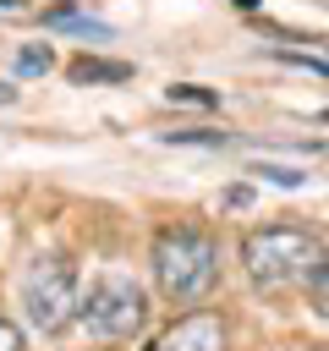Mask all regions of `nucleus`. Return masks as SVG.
<instances>
[{
	"instance_id": "f257e3e1",
	"label": "nucleus",
	"mask_w": 329,
	"mask_h": 351,
	"mask_svg": "<svg viewBox=\"0 0 329 351\" xmlns=\"http://www.w3.org/2000/svg\"><path fill=\"white\" fill-rule=\"evenodd\" d=\"M241 263H247L252 285H263V291H318V285H329V247L313 230H296V225L247 230Z\"/></svg>"
},
{
	"instance_id": "f03ea898",
	"label": "nucleus",
	"mask_w": 329,
	"mask_h": 351,
	"mask_svg": "<svg viewBox=\"0 0 329 351\" xmlns=\"http://www.w3.org/2000/svg\"><path fill=\"white\" fill-rule=\"evenodd\" d=\"M148 263H154L159 296L175 302V307H192L219 280V241L203 225H164V230H154Z\"/></svg>"
},
{
	"instance_id": "7ed1b4c3",
	"label": "nucleus",
	"mask_w": 329,
	"mask_h": 351,
	"mask_svg": "<svg viewBox=\"0 0 329 351\" xmlns=\"http://www.w3.org/2000/svg\"><path fill=\"white\" fill-rule=\"evenodd\" d=\"M77 324L82 335H93L99 346H121L132 335H143L148 324V296L137 280L126 274H99L88 285V296H77Z\"/></svg>"
},
{
	"instance_id": "20e7f679",
	"label": "nucleus",
	"mask_w": 329,
	"mask_h": 351,
	"mask_svg": "<svg viewBox=\"0 0 329 351\" xmlns=\"http://www.w3.org/2000/svg\"><path fill=\"white\" fill-rule=\"evenodd\" d=\"M22 307H27V324L38 335H60L77 318V269H71V258H60V252L33 258L27 274H22Z\"/></svg>"
},
{
	"instance_id": "39448f33",
	"label": "nucleus",
	"mask_w": 329,
	"mask_h": 351,
	"mask_svg": "<svg viewBox=\"0 0 329 351\" xmlns=\"http://www.w3.org/2000/svg\"><path fill=\"white\" fill-rule=\"evenodd\" d=\"M154 351H225V318L219 313H186L154 340Z\"/></svg>"
},
{
	"instance_id": "423d86ee",
	"label": "nucleus",
	"mask_w": 329,
	"mask_h": 351,
	"mask_svg": "<svg viewBox=\"0 0 329 351\" xmlns=\"http://www.w3.org/2000/svg\"><path fill=\"white\" fill-rule=\"evenodd\" d=\"M66 71H71V82H126L132 77L126 60H99V55H77Z\"/></svg>"
},
{
	"instance_id": "0eeeda50",
	"label": "nucleus",
	"mask_w": 329,
	"mask_h": 351,
	"mask_svg": "<svg viewBox=\"0 0 329 351\" xmlns=\"http://www.w3.org/2000/svg\"><path fill=\"white\" fill-rule=\"evenodd\" d=\"M44 27H66V33H82V38H110V22H99L88 11H71V5L44 11Z\"/></svg>"
},
{
	"instance_id": "6e6552de",
	"label": "nucleus",
	"mask_w": 329,
	"mask_h": 351,
	"mask_svg": "<svg viewBox=\"0 0 329 351\" xmlns=\"http://www.w3.org/2000/svg\"><path fill=\"white\" fill-rule=\"evenodd\" d=\"M49 66H55L49 44H44V49L33 44V49H22V55H16V71H22V77H38V71H49Z\"/></svg>"
},
{
	"instance_id": "1a4fd4ad",
	"label": "nucleus",
	"mask_w": 329,
	"mask_h": 351,
	"mask_svg": "<svg viewBox=\"0 0 329 351\" xmlns=\"http://www.w3.org/2000/svg\"><path fill=\"white\" fill-rule=\"evenodd\" d=\"M164 143H197V148H225V132H164Z\"/></svg>"
},
{
	"instance_id": "9d476101",
	"label": "nucleus",
	"mask_w": 329,
	"mask_h": 351,
	"mask_svg": "<svg viewBox=\"0 0 329 351\" xmlns=\"http://www.w3.org/2000/svg\"><path fill=\"white\" fill-rule=\"evenodd\" d=\"M27 16H44L38 0H0V22H27Z\"/></svg>"
},
{
	"instance_id": "9b49d317",
	"label": "nucleus",
	"mask_w": 329,
	"mask_h": 351,
	"mask_svg": "<svg viewBox=\"0 0 329 351\" xmlns=\"http://www.w3.org/2000/svg\"><path fill=\"white\" fill-rule=\"evenodd\" d=\"M175 99H181V104H219V99H214V93H203L197 82H175V88H170V104H175Z\"/></svg>"
},
{
	"instance_id": "f8f14e48",
	"label": "nucleus",
	"mask_w": 329,
	"mask_h": 351,
	"mask_svg": "<svg viewBox=\"0 0 329 351\" xmlns=\"http://www.w3.org/2000/svg\"><path fill=\"white\" fill-rule=\"evenodd\" d=\"M258 176L274 181V186H302V181H307L302 170H285V165H258Z\"/></svg>"
},
{
	"instance_id": "ddd939ff",
	"label": "nucleus",
	"mask_w": 329,
	"mask_h": 351,
	"mask_svg": "<svg viewBox=\"0 0 329 351\" xmlns=\"http://www.w3.org/2000/svg\"><path fill=\"white\" fill-rule=\"evenodd\" d=\"M0 351H27V340H22V329L11 318H0Z\"/></svg>"
},
{
	"instance_id": "4468645a",
	"label": "nucleus",
	"mask_w": 329,
	"mask_h": 351,
	"mask_svg": "<svg viewBox=\"0 0 329 351\" xmlns=\"http://www.w3.org/2000/svg\"><path fill=\"white\" fill-rule=\"evenodd\" d=\"M11 99H16V88H11V82H0V104H11Z\"/></svg>"
},
{
	"instance_id": "2eb2a0df",
	"label": "nucleus",
	"mask_w": 329,
	"mask_h": 351,
	"mask_svg": "<svg viewBox=\"0 0 329 351\" xmlns=\"http://www.w3.org/2000/svg\"><path fill=\"white\" fill-rule=\"evenodd\" d=\"M236 5H241V11H258V0H236Z\"/></svg>"
},
{
	"instance_id": "dca6fc26",
	"label": "nucleus",
	"mask_w": 329,
	"mask_h": 351,
	"mask_svg": "<svg viewBox=\"0 0 329 351\" xmlns=\"http://www.w3.org/2000/svg\"><path fill=\"white\" fill-rule=\"evenodd\" d=\"M318 121H324V126H329V110H324V115H318Z\"/></svg>"
},
{
	"instance_id": "f3484780",
	"label": "nucleus",
	"mask_w": 329,
	"mask_h": 351,
	"mask_svg": "<svg viewBox=\"0 0 329 351\" xmlns=\"http://www.w3.org/2000/svg\"><path fill=\"white\" fill-rule=\"evenodd\" d=\"M324 351H329V346H324Z\"/></svg>"
}]
</instances>
